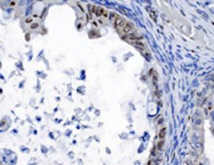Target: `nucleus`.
<instances>
[{
	"instance_id": "20e7f679",
	"label": "nucleus",
	"mask_w": 214,
	"mask_h": 165,
	"mask_svg": "<svg viewBox=\"0 0 214 165\" xmlns=\"http://www.w3.org/2000/svg\"><path fill=\"white\" fill-rule=\"evenodd\" d=\"M163 144H164V142H163V141H161V142H159V143H158V149H163Z\"/></svg>"
},
{
	"instance_id": "f257e3e1",
	"label": "nucleus",
	"mask_w": 214,
	"mask_h": 165,
	"mask_svg": "<svg viewBox=\"0 0 214 165\" xmlns=\"http://www.w3.org/2000/svg\"><path fill=\"white\" fill-rule=\"evenodd\" d=\"M124 38H125L126 40H130V42H136V43H137V40H141V39H142V37L140 36L137 32H135V31H133V32H131V33H128V34H126Z\"/></svg>"
},
{
	"instance_id": "7ed1b4c3",
	"label": "nucleus",
	"mask_w": 214,
	"mask_h": 165,
	"mask_svg": "<svg viewBox=\"0 0 214 165\" xmlns=\"http://www.w3.org/2000/svg\"><path fill=\"white\" fill-rule=\"evenodd\" d=\"M165 132H166V128H161V130H160V132H159V138H160V139H163V138H164Z\"/></svg>"
},
{
	"instance_id": "f03ea898",
	"label": "nucleus",
	"mask_w": 214,
	"mask_h": 165,
	"mask_svg": "<svg viewBox=\"0 0 214 165\" xmlns=\"http://www.w3.org/2000/svg\"><path fill=\"white\" fill-rule=\"evenodd\" d=\"M93 11H94V14H95L97 16L104 15V16H107L108 17V12L104 10V9H102V7H97V6H94V7H93Z\"/></svg>"
}]
</instances>
